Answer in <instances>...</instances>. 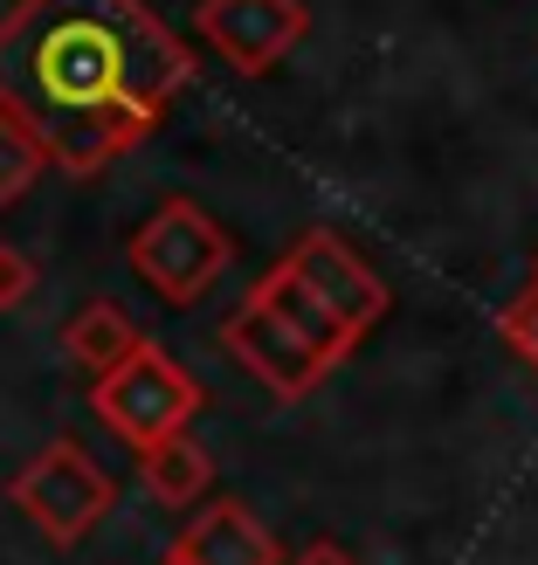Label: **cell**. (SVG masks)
Here are the masks:
<instances>
[{
	"mask_svg": "<svg viewBox=\"0 0 538 565\" xmlns=\"http://www.w3.org/2000/svg\"><path fill=\"white\" fill-rule=\"evenodd\" d=\"M91 407H97V420L125 448H152L166 435H187L193 414L208 407V393H201V380H193L166 345L138 338L118 365L91 373Z\"/></svg>",
	"mask_w": 538,
	"mask_h": 565,
	"instance_id": "obj_3",
	"label": "cell"
},
{
	"mask_svg": "<svg viewBox=\"0 0 538 565\" xmlns=\"http://www.w3.org/2000/svg\"><path fill=\"white\" fill-rule=\"evenodd\" d=\"M49 173V152H42V138L28 131L8 104H0V207H14L28 201V186H35Z\"/></svg>",
	"mask_w": 538,
	"mask_h": 565,
	"instance_id": "obj_10",
	"label": "cell"
},
{
	"mask_svg": "<svg viewBox=\"0 0 538 565\" xmlns=\"http://www.w3.org/2000/svg\"><path fill=\"white\" fill-rule=\"evenodd\" d=\"M125 263H131V276L146 282L152 297H166L173 310H193L221 276H229L235 242H229V228H221L208 207H193V201H166V207L146 221V228L131 235Z\"/></svg>",
	"mask_w": 538,
	"mask_h": 565,
	"instance_id": "obj_4",
	"label": "cell"
},
{
	"mask_svg": "<svg viewBox=\"0 0 538 565\" xmlns=\"http://www.w3.org/2000/svg\"><path fill=\"white\" fill-rule=\"evenodd\" d=\"M138 469H146L152 503H166V511H187V503L208 497V483H214V462L193 435H166L152 448H138Z\"/></svg>",
	"mask_w": 538,
	"mask_h": 565,
	"instance_id": "obj_8",
	"label": "cell"
},
{
	"mask_svg": "<svg viewBox=\"0 0 538 565\" xmlns=\"http://www.w3.org/2000/svg\"><path fill=\"white\" fill-rule=\"evenodd\" d=\"M291 565H359V558H352L346 545H331V539H318V545H304V552H297Z\"/></svg>",
	"mask_w": 538,
	"mask_h": 565,
	"instance_id": "obj_13",
	"label": "cell"
},
{
	"mask_svg": "<svg viewBox=\"0 0 538 565\" xmlns=\"http://www.w3.org/2000/svg\"><path fill=\"white\" fill-rule=\"evenodd\" d=\"M35 282H42L35 256L14 248V242H0V310H21L28 297H35Z\"/></svg>",
	"mask_w": 538,
	"mask_h": 565,
	"instance_id": "obj_11",
	"label": "cell"
},
{
	"mask_svg": "<svg viewBox=\"0 0 538 565\" xmlns=\"http://www.w3.org/2000/svg\"><path fill=\"white\" fill-rule=\"evenodd\" d=\"M531 282H538V269H531Z\"/></svg>",
	"mask_w": 538,
	"mask_h": 565,
	"instance_id": "obj_14",
	"label": "cell"
},
{
	"mask_svg": "<svg viewBox=\"0 0 538 565\" xmlns=\"http://www.w3.org/2000/svg\"><path fill=\"white\" fill-rule=\"evenodd\" d=\"M193 35L229 70L270 76L283 55L310 35V8L304 0H201V8H193Z\"/></svg>",
	"mask_w": 538,
	"mask_h": 565,
	"instance_id": "obj_6",
	"label": "cell"
},
{
	"mask_svg": "<svg viewBox=\"0 0 538 565\" xmlns=\"http://www.w3.org/2000/svg\"><path fill=\"white\" fill-rule=\"evenodd\" d=\"M166 565H283V545H276V531L249 511V503L221 497L173 539Z\"/></svg>",
	"mask_w": 538,
	"mask_h": 565,
	"instance_id": "obj_7",
	"label": "cell"
},
{
	"mask_svg": "<svg viewBox=\"0 0 538 565\" xmlns=\"http://www.w3.org/2000/svg\"><path fill=\"white\" fill-rule=\"evenodd\" d=\"M497 331H504V345H511V352L531 365V373H538V282H531V290H525L511 310H504V324H497Z\"/></svg>",
	"mask_w": 538,
	"mask_h": 565,
	"instance_id": "obj_12",
	"label": "cell"
},
{
	"mask_svg": "<svg viewBox=\"0 0 538 565\" xmlns=\"http://www.w3.org/2000/svg\"><path fill=\"white\" fill-rule=\"evenodd\" d=\"M180 90L193 49L146 0H14L0 21V104L76 180L146 146Z\"/></svg>",
	"mask_w": 538,
	"mask_h": 565,
	"instance_id": "obj_1",
	"label": "cell"
},
{
	"mask_svg": "<svg viewBox=\"0 0 538 565\" xmlns=\"http://www.w3.org/2000/svg\"><path fill=\"white\" fill-rule=\"evenodd\" d=\"M14 511L42 531L49 545H83L118 503V476H110L83 441H49L42 456H28L21 476H8Z\"/></svg>",
	"mask_w": 538,
	"mask_h": 565,
	"instance_id": "obj_5",
	"label": "cell"
},
{
	"mask_svg": "<svg viewBox=\"0 0 538 565\" xmlns=\"http://www.w3.org/2000/svg\"><path fill=\"white\" fill-rule=\"evenodd\" d=\"M393 310L387 276L359 256L346 235L310 228L291 242L256 290L221 318V345L249 365L276 401L318 393L338 365L359 352V338Z\"/></svg>",
	"mask_w": 538,
	"mask_h": 565,
	"instance_id": "obj_2",
	"label": "cell"
},
{
	"mask_svg": "<svg viewBox=\"0 0 538 565\" xmlns=\"http://www.w3.org/2000/svg\"><path fill=\"white\" fill-rule=\"evenodd\" d=\"M138 338H146V331H138L118 303H110V297H91V303H83L76 318L63 324V352H70V365H83V373H104V365H118Z\"/></svg>",
	"mask_w": 538,
	"mask_h": 565,
	"instance_id": "obj_9",
	"label": "cell"
}]
</instances>
